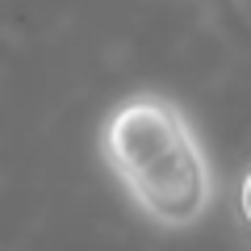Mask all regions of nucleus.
Returning <instances> with one entry per match:
<instances>
[{
	"mask_svg": "<svg viewBox=\"0 0 251 251\" xmlns=\"http://www.w3.org/2000/svg\"><path fill=\"white\" fill-rule=\"evenodd\" d=\"M234 214H239L243 230L251 234V168L243 172V180H239V193H234Z\"/></svg>",
	"mask_w": 251,
	"mask_h": 251,
	"instance_id": "nucleus-3",
	"label": "nucleus"
},
{
	"mask_svg": "<svg viewBox=\"0 0 251 251\" xmlns=\"http://www.w3.org/2000/svg\"><path fill=\"white\" fill-rule=\"evenodd\" d=\"M122 188L130 193L147 222L163 226V230H188L214 205V163H209L205 147H201L197 130L188 138H180L176 147L151 159L147 168H138L134 176H126Z\"/></svg>",
	"mask_w": 251,
	"mask_h": 251,
	"instance_id": "nucleus-1",
	"label": "nucleus"
},
{
	"mask_svg": "<svg viewBox=\"0 0 251 251\" xmlns=\"http://www.w3.org/2000/svg\"><path fill=\"white\" fill-rule=\"evenodd\" d=\"M188 134H193V122L176 100L159 92H134L117 100L100 126V159L117 180H126Z\"/></svg>",
	"mask_w": 251,
	"mask_h": 251,
	"instance_id": "nucleus-2",
	"label": "nucleus"
}]
</instances>
